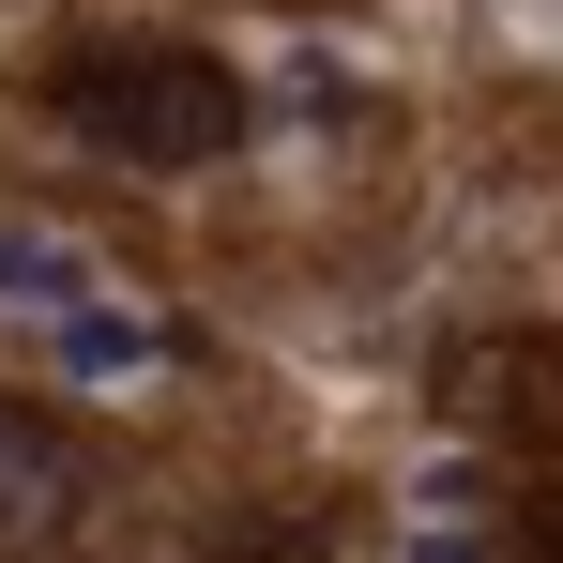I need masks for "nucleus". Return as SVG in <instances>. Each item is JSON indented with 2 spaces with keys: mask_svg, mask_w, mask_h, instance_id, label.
Segmentation results:
<instances>
[{
  "mask_svg": "<svg viewBox=\"0 0 563 563\" xmlns=\"http://www.w3.org/2000/svg\"><path fill=\"white\" fill-rule=\"evenodd\" d=\"M46 122L122 153V168H213V153H244L260 92L213 46H62L46 62Z\"/></svg>",
  "mask_w": 563,
  "mask_h": 563,
  "instance_id": "1",
  "label": "nucleus"
},
{
  "mask_svg": "<svg viewBox=\"0 0 563 563\" xmlns=\"http://www.w3.org/2000/svg\"><path fill=\"white\" fill-rule=\"evenodd\" d=\"M77 503H92V457L62 442V411L0 396V533H62Z\"/></svg>",
  "mask_w": 563,
  "mask_h": 563,
  "instance_id": "2",
  "label": "nucleus"
},
{
  "mask_svg": "<svg viewBox=\"0 0 563 563\" xmlns=\"http://www.w3.org/2000/svg\"><path fill=\"white\" fill-rule=\"evenodd\" d=\"M0 305L15 320H77L92 305V244L77 229H0Z\"/></svg>",
  "mask_w": 563,
  "mask_h": 563,
  "instance_id": "3",
  "label": "nucleus"
},
{
  "mask_svg": "<svg viewBox=\"0 0 563 563\" xmlns=\"http://www.w3.org/2000/svg\"><path fill=\"white\" fill-rule=\"evenodd\" d=\"M62 366H77V380H153L168 335H153L137 305H77V320H62Z\"/></svg>",
  "mask_w": 563,
  "mask_h": 563,
  "instance_id": "4",
  "label": "nucleus"
},
{
  "mask_svg": "<svg viewBox=\"0 0 563 563\" xmlns=\"http://www.w3.org/2000/svg\"><path fill=\"white\" fill-rule=\"evenodd\" d=\"M411 563H487V549H472V487H457V472L427 487V518H411Z\"/></svg>",
  "mask_w": 563,
  "mask_h": 563,
  "instance_id": "5",
  "label": "nucleus"
}]
</instances>
